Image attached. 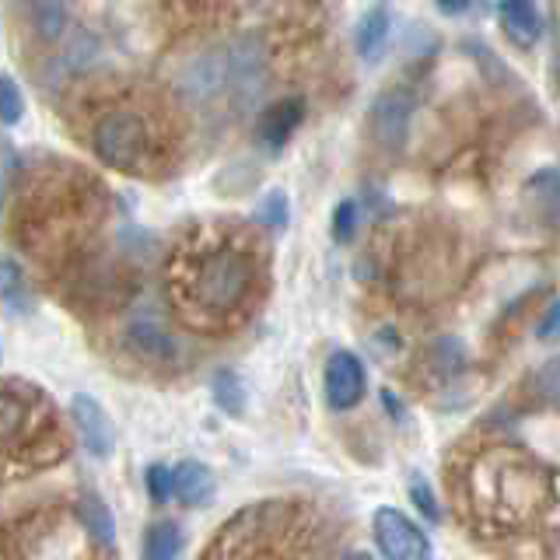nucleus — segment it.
I'll use <instances>...</instances> for the list:
<instances>
[{
  "label": "nucleus",
  "instance_id": "nucleus-1",
  "mask_svg": "<svg viewBox=\"0 0 560 560\" xmlns=\"http://www.w3.org/2000/svg\"><path fill=\"white\" fill-rule=\"evenodd\" d=\"M183 298L207 319L238 312L256 288V259L235 242H214L197 249L179 277Z\"/></svg>",
  "mask_w": 560,
  "mask_h": 560
},
{
  "label": "nucleus",
  "instance_id": "nucleus-2",
  "mask_svg": "<svg viewBox=\"0 0 560 560\" xmlns=\"http://www.w3.org/2000/svg\"><path fill=\"white\" fill-rule=\"evenodd\" d=\"M88 144L102 165L116 172H140L154 162L158 130L144 109L133 105H113V109L98 113V119L88 130Z\"/></svg>",
  "mask_w": 560,
  "mask_h": 560
},
{
  "label": "nucleus",
  "instance_id": "nucleus-3",
  "mask_svg": "<svg viewBox=\"0 0 560 560\" xmlns=\"http://www.w3.org/2000/svg\"><path fill=\"white\" fill-rule=\"evenodd\" d=\"M270 84V52L259 35L245 32L228 46V92L238 105H253Z\"/></svg>",
  "mask_w": 560,
  "mask_h": 560
},
{
  "label": "nucleus",
  "instance_id": "nucleus-4",
  "mask_svg": "<svg viewBox=\"0 0 560 560\" xmlns=\"http://www.w3.org/2000/svg\"><path fill=\"white\" fill-rule=\"evenodd\" d=\"M175 95L189 105H203L228 88V49H197L172 70Z\"/></svg>",
  "mask_w": 560,
  "mask_h": 560
},
{
  "label": "nucleus",
  "instance_id": "nucleus-5",
  "mask_svg": "<svg viewBox=\"0 0 560 560\" xmlns=\"http://www.w3.org/2000/svg\"><path fill=\"white\" fill-rule=\"evenodd\" d=\"M372 529L385 560H431V542L424 529L402 515L399 508H378Z\"/></svg>",
  "mask_w": 560,
  "mask_h": 560
},
{
  "label": "nucleus",
  "instance_id": "nucleus-6",
  "mask_svg": "<svg viewBox=\"0 0 560 560\" xmlns=\"http://www.w3.org/2000/svg\"><path fill=\"white\" fill-rule=\"evenodd\" d=\"M413 92L407 88H385V92L372 102V113H368V122H372V137L385 151H399L410 137V119H413Z\"/></svg>",
  "mask_w": 560,
  "mask_h": 560
},
{
  "label": "nucleus",
  "instance_id": "nucleus-7",
  "mask_svg": "<svg viewBox=\"0 0 560 560\" xmlns=\"http://www.w3.org/2000/svg\"><path fill=\"white\" fill-rule=\"evenodd\" d=\"M323 385H326V399L332 410H354L364 399V385H368L361 358L350 354V350H332L326 361Z\"/></svg>",
  "mask_w": 560,
  "mask_h": 560
},
{
  "label": "nucleus",
  "instance_id": "nucleus-8",
  "mask_svg": "<svg viewBox=\"0 0 560 560\" xmlns=\"http://www.w3.org/2000/svg\"><path fill=\"white\" fill-rule=\"evenodd\" d=\"M122 337H127V347L133 354L148 364H172L179 358V340L172 337V329H165V323L158 319V315H148V312L133 315L127 329H122Z\"/></svg>",
  "mask_w": 560,
  "mask_h": 560
},
{
  "label": "nucleus",
  "instance_id": "nucleus-9",
  "mask_svg": "<svg viewBox=\"0 0 560 560\" xmlns=\"http://www.w3.org/2000/svg\"><path fill=\"white\" fill-rule=\"evenodd\" d=\"M70 420L84 442V452H92L95 459H109L113 445H116V434H113V420L105 413V407L88 393H78L70 399Z\"/></svg>",
  "mask_w": 560,
  "mask_h": 560
},
{
  "label": "nucleus",
  "instance_id": "nucleus-10",
  "mask_svg": "<svg viewBox=\"0 0 560 560\" xmlns=\"http://www.w3.org/2000/svg\"><path fill=\"white\" fill-rule=\"evenodd\" d=\"M302 119H305V102L302 98H284V102L267 105V109L259 113V122H256L259 144L267 151H280L291 140V133L302 127Z\"/></svg>",
  "mask_w": 560,
  "mask_h": 560
},
{
  "label": "nucleus",
  "instance_id": "nucleus-11",
  "mask_svg": "<svg viewBox=\"0 0 560 560\" xmlns=\"http://www.w3.org/2000/svg\"><path fill=\"white\" fill-rule=\"evenodd\" d=\"M98 52H102L98 35L92 28H84V25H74L67 32V39L60 43L57 57H52V70H60L63 78L67 74H84V70L98 60Z\"/></svg>",
  "mask_w": 560,
  "mask_h": 560
},
{
  "label": "nucleus",
  "instance_id": "nucleus-12",
  "mask_svg": "<svg viewBox=\"0 0 560 560\" xmlns=\"http://www.w3.org/2000/svg\"><path fill=\"white\" fill-rule=\"evenodd\" d=\"M501 28L522 49H533L542 35V18L533 0H501Z\"/></svg>",
  "mask_w": 560,
  "mask_h": 560
},
{
  "label": "nucleus",
  "instance_id": "nucleus-13",
  "mask_svg": "<svg viewBox=\"0 0 560 560\" xmlns=\"http://www.w3.org/2000/svg\"><path fill=\"white\" fill-rule=\"evenodd\" d=\"M389 32H393V14L385 4H375L361 14L358 32H354V46H358V57L364 63H378L385 43H389Z\"/></svg>",
  "mask_w": 560,
  "mask_h": 560
},
{
  "label": "nucleus",
  "instance_id": "nucleus-14",
  "mask_svg": "<svg viewBox=\"0 0 560 560\" xmlns=\"http://www.w3.org/2000/svg\"><path fill=\"white\" fill-rule=\"evenodd\" d=\"M214 490L218 480L210 466L197 463V459H186L175 466V501H183L186 508H203L214 501Z\"/></svg>",
  "mask_w": 560,
  "mask_h": 560
},
{
  "label": "nucleus",
  "instance_id": "nucleus-15",
  "mask_svg": "<svg viewBox=\"0 0 560 560\" xmlns=\"http://www.w3.org/2000/svg\"><path fill=\"white\" fill-rule=\"evenodd\" d=\"M70 18L63 0H28V28L35 35V43L43 46H57L67 39L70 32Z\"/></svg>",
  "mask_w": 560,
  "mask_h": 560
},
{
  "label": "nucleus",
  "instance_id": "nucleus-16",
  "mask_svg": "<svg viewBox=\"0 0 560 560\" xmlns=\"http://www.w3.org/2000/svg\"><path fill=\"white\" fill-rule=\"evenodd\" d=\"M529 200H533V210L547 221L550 228H560V168H539L529 175Z\"/></svg>",
  "mask_w": 560,
  "mask_h": 560
},
{
  "label": "nucleus",
  "instance_id": "nucleus-17",
  "mask_svg": "<svg viewBox=\"0 0 560 560\" xmlns=\"http://www.w3.org/2000/svg\"><path fill=\"white\" fill-rule=\"evenodd\" d=\"M183 529L175 522L162 518L148 525L144 542H140V560H179L183 553Z\"/></svg>",
  "mask_w": 560,
  "mask_h": 560
},
{
  "label": "nucleus",
  "instance_id": "nucleus-18",
  "mask_svg": "<svg viewBox=\"0 0 560 560\" xmlns=\"http://www.w3.org/2000/svg\"><path fill=\"white\" fill-rule=\"evenodd\" d=\"M78 518L84 525V533L92 536L98 547H113L116 542V518L109 512V504H105L98 494H84L78 501Z\"/></svg>",
  "mask_w": 560,
  "mask_h": 560
},
{
  "label": "nucleus",
  "instance_id": "nucleus-19",
  "mask_svg": "<svg viewBox=\"0 0 560 560\" xmlns=\"http://www.w3.org/2000/svg\"><path fill=\"white\" fill-rule=\"evenodd\" d=\"M0 298H4L8 312H28L32 305V291H28V280L22 273V267H18L14 256H4L0 259Z\"/></svg>",
  "mask_w": 560,
  "mask_h": 560
},
{
  "label": "nucleus",
  "instance_id": "nucleus-20",
  "mask_svg": "<svg viewBox=\"0 0 560 560\" xmlns=\"http://www.w3.org/2000/svg\"><path fill=\"white\" fill-rule=\"evenodd\" d=\"M210 393H214V402L232 417H242L245 413V402H249V393H245V382L238 378V372L232 368H221L210 378Z\"/></svg>",
  "mask_w": 560,
  "mask_h": 560
},
{
  "label": "nucleus",
  "instance_id": "nucleus-21",
  "mask_svg": "<svg viewBox=\"0 0 560 560\" xmlns=\"http://www.w3.org/2000/svg\"><path fill=\"white\" fill-rule=\"evenodd\" d=\"M28 420H32V396H18V382H11L4 389V442H8V448H14L22 431H28Z\"/></svg>",
  "mask_w": 560,
  "mask_h": 560
},
{
  "label": "nucleus",
  "instance_id": "nucleus-22",
  "mask_svg": "<svg viewBox=\"0 0 560 560\" xmlns=\"http://www.w3.org/2000/svg\"><path fill=\"white\" fill-rule=\"evenodd\" d=\"M431 368L438 375H459L466 368V347L455 337H438L431 347Z\"/></svg>",
  "mask_w": 560,
  "mask_h": 560
},
{
  "label": "nucleus",
  "instance_id": "nucleus-23",
  "mask_svg": "<svg viewBox=\"0 0 560 560\" xmlns=\"http://www.w3.org/2000/svg\"><path fill=\"white\" fill-rule=\"evenodd\" d=\"M144 487L154 504H168V498H175V469L165 463H151L144 472Z\"/></svg>",
  "mask_w": 560,
  "mask_h": 560
},
{
  "label": "nucleus",
  "instance_id": "nucleus-24",
  "mask_svg": "<svg viewBox=\"0 0 560 560\" xmlns=\"http://www.w3.org/2000/svg\"><path fill=\"white\" fill-rule=\"evenodd\" d=\"M25 113V98H22V88L11 74L0 78V119H4V127H14L18 119Z\"/></svg>",
  "mask_w": 560,
  "mask_h": 560
},
{
  "label": "nucleus",
  "instance_id": "nucleus-25",
  "mask_svg": "<svg viewBox=\"0 0 560 560\" xmlns=\"http://www.w3.org/2000/svg\"><path fill=\"white\" fill-rule=\"evenodd\" d=\"M329 232L337 242H350L358 232V203L354 200H340L332 207V221H329Z\"/></svg>",
  "mask_w": 560,
  "mask_h": 560
},
{
  "label": "nucleus",
  "instance_id": "nucleus-26",
  "mask_svg": "<svg viewBox=\"0 0 560 560\" xmlns=\"http://www.w3.org/2000/svg\"><path fill=\"white\" fill-rule=\"evenodd\" d=\"M288 214H291V203H288L284 192H280V189L267 192V200H262V207H259L262 224H270V228H277V232H284V228H288Z\"/></svg>",
  "mask_w": 560,
  "mask_h": 560
},
{
  "label": "nucleus",
  "instance_id": "nucleus-27",
  "mask_svg": "<svg viewBox=\"0 0 560 560\" xmlns=\"http://www.w3.org/2000/svg\"><path fill=\"white\" fill-rule=\"evenodd\" d=\"M410 501L424 512V518H431V522H442V508H438V498H434V490H431V483L424 480V477H410Z\"/></svg>",
  "mask_w": 560,
  "mask_h": 560
},
{
  "label": "nucleus",
  "instance_id": "nucleus-28",
  "mask_svg": "<svg viewBox=\"0 0 560 560\" xmlns=\"http://www.w3.org/2000/svg\"><path fill=\"white\" fill-rule=\"evenodd\" d=\"M536 385H539V393L547 396V399H560V358H553V361L542 364V372H539Z\"/></svg>",
  "mask_w": 560,
  "mask_h": 560
},
{
  "label": "nucleus",
  "instance_id": "nucleus-29",
  "mask_svg": "<svg viewBox=\"0 0 560 560\" xmlns=\"http://www.w3.org/2000/svg\"><path fill=\"white\" fill-rule=\"evenodd\" d=\"M536 337L539 340H560V298H553V302L547 305V312H542V319L536 326Z\"/></svg>",
  "mask_w": 560,
  "mask_h": 560
},
{
  "label": "nucleus",
  "instance_id": "nucleus-30",
  "mask_svg": "<svg viewBox=\"0 0 560 560\" xmlns=\"http://www.w3.org/2000/svg\"><path fill=\"white\" fill-rule=\"evenodd\" d=\"M434 4H438V11H442V14H463L472 4V0H434Z\"/></svg>",
  "mask_w": 560,
  "mask_h": 560
},
{
  "label": "nucleus",
  "instance_id": "nucleus-31",
  "mask_svg": "<svg viewBox=\"0 0 560 560\" xmlns=\"http://www.w3.org/2000/svg\"><path fill=\"white\" fill-rule=\"evenodd\" d=\"M343 560H375L372 553H364V550H354V553H347Z\"/></svg>",
  "mask_w": 560,
  "mask_h": 560
}]
</instances>
